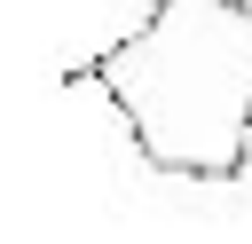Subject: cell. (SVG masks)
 <instances>
[{"label": "cell", "mask_w": 252, "mask_h": 244, "mask_svg": "<svg viewBox=\"0 0 252 244\" xmlns=\"http://www.w3.org/2000/svg\"><path fill=\"white\" fill-rule=\"evenodd\" d=\"M63 87H94L150 173L236 181L252 165V0H158Z\"/></svg>", "instance_id": "1"}]
</instances>
